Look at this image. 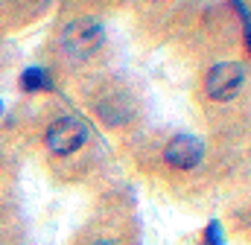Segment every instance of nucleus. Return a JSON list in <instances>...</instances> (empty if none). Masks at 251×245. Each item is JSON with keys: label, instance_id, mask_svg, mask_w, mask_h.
Listing matches in <instances>:
<instances>
[{"label": "nucleus", "instance_id": "obj_1", "mask_svg": "<svg viewBox=\"0 0 251 245\" xmlns=\"http://www.w3.org/2000/svg\"><path fill=\"white\" fill-rule=\"evenodd\" d=\"M105 41V29L97 18H76L62 29V50L67 59L85 61L91 59Z\"/></svg>", "mask_w": 251, "mask_h": 245}, {"label": "nucleus", "instance_id": "obj_2", "mask_svg": "<svg viewBox=\"0 0 251 245\" xmlns=\"http://www.w3.org/2000/svg\"><path fill=\"white\" fill-rule=\"evenodd\" d=\"M246 88V67L240 61H216L207 76H204V91L210 99L228 102L234 97H240Z\"/></svg>", "mask_w": 251, "mask_h": 245}, {"label": "nucleus", "instance_id": "obj_3", "mask_svg": "<svg viewBox=\"0 0 251 245\" xmlns=\"http://www.w3.org/2000/svg\"><path fill=\"white\" fill-rule=\"evenodd\" d=\"M47 149L53 155H73L91 140V122L82 117H62L47 128Z\"/></svg>", "mask_w": 251, "mask_h": 245}, {"label": "nucleus", "instance_id": "obj_4", "mask_svg": "<svg viewBox=\"0 0 251 245\" xmlns=\"http://www.w3.org/2000/svg\"><path fill=\"white\" fill-rule=\"evenodd\" d=\"M201 158H204V143L196 134H176L164 149V161L173 170H181V172L196 170L201 164Z\"/></svg>", "mask_w": 251, "mask_h": 245}, {"label": "nucleus", "instance_id": "obj_5", "mask_svg": "<svg viewBox=\"0 0 251 245\" xmlns=\"http://www.w3.org/2000/svg\"><path fill=\"white\" fill-rule=\"evenodd\" d=\"M21 88L24 91H44V88H53V76L50 70L44 67H26L21 73Z\"/></svg>", "mask_w": 251, "mask_h": 245}, {"label": "nucleus", "instance_id": "obj_6", "mask_svg": "<svg viewBox=\"0 0 251 245\" xmlns=\"http://www.w3.org/2000/svg\"><path fill=\"white\" fill-rule=\"evenodd\" d=\"M204 245H225V234H222L219 222H210L204 228Z\"/></svg>", "mask_w": 251, "mask_h": 245}, {"label": "nucleus", "instance_id": "obj_7", "mask_svg": "<svg viewBox=\"0 0 251 245\" xmlns=\"http://www.w3.org/2000/svg\"><path fill=\"white\" fill-rule=\"evenodd\" d=\"M94 245H120V243H114V240H100V243H94Z\"/></svg>", "mask_w": 251, "mask_h": 245}, {"label": "nucleus", "instance_id": "obj_8", "mask_svg": "<svg viewBox=\"0 0 251 245\" xmlns=\"http://www.w3.org/2000/svg\"><path fill=\"white\" fill-rule=\"evenodd\" d=\"M0 117H3V102H0Z\"/></svg>", "mask_w": 251, "mask_h": 245}]
</instances>
